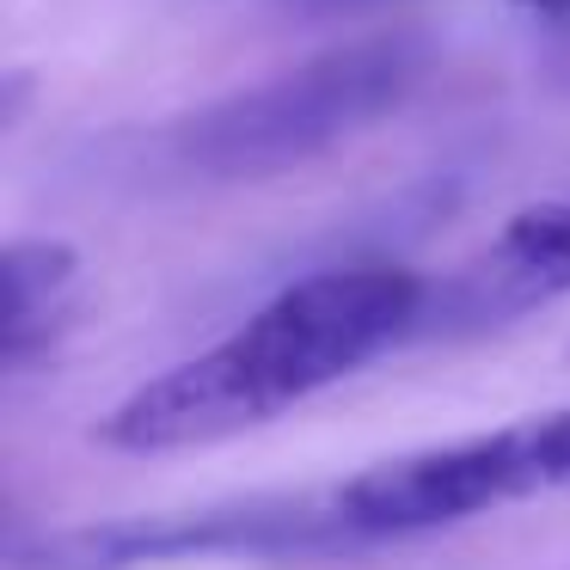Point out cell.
Masks as SVG:
<instances>
[{"instance_id":"1","label":"cell","mask_w":570,"mask_h":570,"mask_svg":"<svg viewBox=\"0 0 570 570\" xmlns=\"http://www.w3.org/2000/svg\"><path fill=\"white\" fill-rule=\"evenodd\" d=\"M423 295L430 283L399 264L301 276L222 344L136 386L99 423V442L124 454H178L258 430L393 344H411Z\"/></svg>"},{"instance_id":"2","label":"cell","mask_w":570,"mask_h":570,"mask_svg":"<svg viewBox=\"0 0 570 570\" xmlns=\"http://www.w3.org/2000/svg\"><path fill=\"white\" fill-rule=\"evenodd\" d=\"M423 75H430V43L417 31L344 43L246 92H227L203 111H185L154 136V160L173 178H197V185L288 173L405 111Z\"/></svg>"},{"instance_id":"3","label":"cell","mask_w":570,"mask_h":570,"mask_svg":"<svg viewBox=\"0 0 570 570\" xmlns=\"http://www.w3.org/2000/svg\"><path fill=\"white\" fill-rule=\"evenodd\" d=\"M368 552L344 509V484L307 491H258L234 503L166 509V515H124L92 528L13 540L19 570H141L178 558H344Z\"/></svg>"},{"instance_id":"4","label":"cell","mask_w":570,"mask_h":570,"mask_svg":"<svg viewBox=\"0 0 570 570\" xmlns=\"http://www.w3.org/2000/svg\"><path fill=\"white\" fill-rule=\"evenodd\" d=\"M337 484H344V509L362 546H393L546 491H570V405L381 460V466Z\"/></svg>"},{"instance_id":"5","label":"cell","mask_w":570,"mask_h":570,"mask_svg":"<svg viewBox=\"0 0 570 570\" xmlns=\"http://www.w3.org/2000/svg\"><path fill=\"white\" fill-rule=\"evenodd\" d=\"M558 295H570V197L521 209L472 264L430 283L417 337H442V344L479 337L497 325H515L521 313L546 307Z\"/></svg>"},{"instance_id":"6","label":"cell","mask_w":570,"mask_h":570,"mask_svg":"<svg viewBox=\"0 0 570 570\" xmlns=\"http://www.w3.org/2000/svg\"><path fill=\"white\" fill-rule=\"evenodd\" d=\"M75 246L62 239H13L7 246V368H26L38 350H50L56 325L75 295Z\"/></svg>"},{"instance_id":"7","label":"cell","mask_w":570,"mask_h":570,"mask_svg":"<svg viewBox=\"0 0 570 570\" xmlns=\"http://www.w3.org/2000/svg\"><path fill=\"white\" fill-rule=\"evenodd\" d=\"M295 13H350V7H374V0H283Z\"/></svg>"},{"instance_id":"8","label":"cell","mask_w":570,"mask_h":570,"mask_svg":"<svg viewBox=\"0 0 570 570\" xmlns=\"http://www.w3.org/2000/svg\"><path fill=\"white\" fill-rule=\"evenodd\" d=\"M521 7H533V13H546V19H564V26H570V0H521Z\"/></svg>"}]
</instances>
